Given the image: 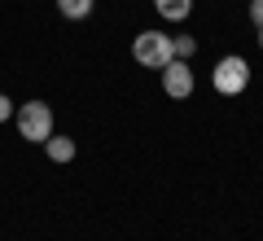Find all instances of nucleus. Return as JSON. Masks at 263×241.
<instances>
[{
    "instance_id": "nucleus-1",
    "label": "nucleus",
    "mask_w": 263,
    "mask_h": 241,
    "mask_svg": "<svg viewBox=\"0 0 263 241\" xmlns=\"http://www.w3.org/2000/svg\"><path fill=\"white\" fill-rule=\"evenodd\" d=\"M18 132H22V140H31V145H44V140L53 136V110H48L44 101L18 105Z\"/></svg>"
},
{
    "instance_id": "nucleus-2",
    "label": "nucleus",
    "mask_w": 263,
    "mask_h": 241,
    "mask_svg": "<svg viewBox=\"0 0 263 241\" xmlns=\"http://www.w3.org/2000/svg\"><path fill=\"white\" fill-rule=\"evenodd\" d=\"M132 57L141 66H149V70H162V66L171 62V35H162V31H141L136 35V44H132Z\"/></svg>"
},
{
    "instance_id": "nucleus-3",
    "label": "nucleus",
    "mask_w": 263,
    "mask_h": 241,
    "mask_svg": "<svg viewBox=\"0 0 263 241\" xmlns=\"http://www.w3.org/2000/svg\"><path fill=\"white\" fill-rule=\"evenodd\" d=\"M211 84H215L219 97H241L246 84H250V66H246V57H224V62L215 66V75H211Z\"/></svg>"
},
{
    "instance_id": "nucleus-4",
    "label": "nucleus",
    "mask_w": 263,
    "mask_h": 241,
    "mask_svg": "<svg viewBox=\"0 0 263 241\" xmlns=\"http://www.w3.org/2000/svg\"><path fill=\"white\" fill-rule=\"evenodd\" d=\"M162 88H167V97H176V101H184V97L193 92V70H189V62H180V57H171V62L162 66Z\"/></svg>"
},
{
    "instance_id": "nucleus-5",
    "label": "nucleus",
    "mask_w": 263,
    "mask_h": 241,
    "mask_svg": "<svg viewBox=\"0 0 263 241\" xmlns=\"http://www.w3.org/2000/svg\"><path fill=\"white\" fill-rule=\"evenodd\" d=\"M154 9H158L167 22H184L189 9H193V0H154Z\"/></svg>"
},
{
    "instance_id": "nucleus-6",
    "label": "nucleus",
    "mask_w": 263,
    "mask_h": 241,
    "mask_svg": "<svg viewBox=\"0 0 263 241\" xmlns=\"http://www.w3.org/2000/svg\"><path fill=\"white\" fill-rule=\"evenodd\" d=\"M44 149H48L53 162H70V158H75V140H66V136H48Z\"/></svg>"
},
{
    "instance_id": "nucleus-7",
    "label": "nucleus",
    "mask_w": 263,
    "mask_h": 241,
    "mask_svg": "<svg viewBox=\"0 0 263 241\" xmlns=\"http://www.w3.org/2000/svg\"><path fill=\"white\" fill-rule=\"evenodd\" d=\"M57 9L66 13V18H88V13H92V0H57Z\"/></svg>"
},
{
    "instance_id": "nucleus-8",
    "label": "nucleus",
    "mask_w": 263,
    "mask_h": 241,
    "mask_svg": "<svg viewBox=\"0 0 263 241\" xmlns=\"http://www.w3.org/2000/svg\"><path fill=\"white\" fill-rule=\"evenodd\" d=\"M171 53H176L180 62H189V57L197 53V44H193V40H189V35H180V40H171Z\"/></svg>"
},
{
    "instance_id": "nucleus-9",
    "label": "nucleus",
    "mask_w": 263,
    "mask_h": 241,
    "mask_svg": "<svg viewBox=\"0 0 263 241\" xmlns=\"http://www.w3.org/2000/svg\"><path fill=\"white\" fill-rule=\"evenodd\" d=\"M250 18H254V27H263V0H250Z\"/></svg>"
},
{
    "instance_id": "nucleus-10",
    "label": "nucleus",
    "mask_w": 263,
    "mask_h": 241,
    "mask_svg": "<svg viewBox=\"0 0 263 241\" xmlns=\"http://www.w3.org/2000/svg\"><path fill=\"white\" fill-rule=\"evenodd\" d=\"M9 114H13V101H9V97H0V123L9 119Z\"/></svg>"
},
{
    "instance_id": "nucleus-11",
    "label": "nucleus",
    "mask_w": 263,
    "mask_h": 241,
    "mask_svg": "<svg viewBox=\"0 0 263 241\" xmlns=\"http://www.w3.org/2000/svg\"><path fill=\"white\" fill-rule=\"evenodd\" d=\"M259 48H263V27H259Z\"/></svg>"
}]
</instances>
